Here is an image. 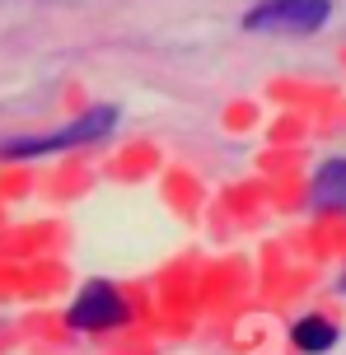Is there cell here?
<instances>
[{
  "label": "cell",
  "instance_id": "6da1fadb",
  "mask_svg": "<svg viewBox=\"0 0 346 355\" xmlns=\"http://www.w3.org/2000/svg\"><path fill=\"white\" fill-rule=\"evenodd\" d=\"M112 126H117V107H89L80 112L75 122H66L52 136H24V141H5L0 145V159H37V155H56V150H75V145H94L103 141Z\"/></svg>",
  "mask_w": 346,
  "mask_h": 355
},
{
  "label": "cell",
  "instance_id": "7a4b0ae2",
  "mask_svg": "<svg viewBox=\"0 0 346 355\" xmlns=\"http://www.w3.org/2000/svg\"><path fill=\"white\" fill-rule=\"evenodd\" d=\"M332 15V0H257L253 10L243 15L248 33H318Z\"/></svg>",
  "mask_w": 346,
  "mask_h": 355
},
{
  "label": "cell",
  "instance_id": "3957f363",
  "mask_svg": "<svg viewBox=\"0 0 346 355\" xmlns=\"http://www.w3.org/2000/svg\"><path fill=\"white\" fill-rule=\"evenodd\" d=\"M66 322H71L75 332H112V327H122L131 322V304L127 295L108 281H89L80 295L71 300L66 309Z\"/></svg>",
  "mask_w": 346,
  "mask_h": 355
},
{
  "label": "cell",
  "instance_id": "277c9868",
  "mask_svg": "<svg viewBox=\"0 0 346 355\" xmlns=\"http://www.w3.org/2000/svg\"><path fill=\"white\" fill-rule=\"evenodd\" d=\"M309 201L313 211H337L346 215V159H323L318 173L309 182Z\"/></svg>",
  "mask_w": 346,
  "mask_h": 355
},
{
  "label": "cell",
  "instance_id": "5b68a950",
  "mask_svg": "<svg viewBox=\"0 0 346 355\" xmlns=\"http://www.w3.org/2000/svg\"><path fill=\"white\" fill-rule=\"evenodd\" d=\"M291 341H295V351H304V355H328L337 346V327L328 318L309 313V318H300L291 327Z\"/></svg>",
  "mask_w": 346,
  "mask_h": 355
},
{
  "label": "cell",
  "instance_id": "8992f818",
  "mask_svg": "<svg viewBox=\"0 0 346 355\" xmlns=\"http://www.w3.org/2000/svg\"><path fill=\"white\" fill-rule=\"evenodd\" d=\"M342 290H346V276H342Z\"/></svg>",
  "mask_w": 346,
  "mask_h": 355
}]
</instances>
